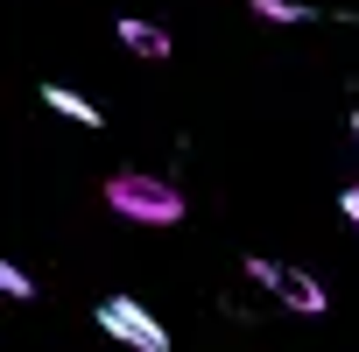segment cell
I'll return each instance as SVG.
<instances>
[{"label":"cell","mask_w":359,"mask_h":352,"mask_svg":"<svg viewBox=\"0 0 359 352\" xmlns=\"http://www.w3.org/2000/svg\"><path fill=\"white\" fill-rule=\"evenodd\" d=\"M338 212H345V219L359 226V184H345V191H338Z\"/></svg>","instance_id":"8"},{"label":"cell","mask_w":359,"mask_h":352,"mask_svg":"<svg viewBox=\"0 0 359 352\" xmlns=\"http://www.w3.org/2000/svg\"><path fill=\"white\" fill-rule=\"evenodd\" d=\"M0 289H8L15 303H29V296H36V282H29V275H22L15 261H0Z\"/></svg>","instance_id":"7"},{"label":"cell","mask_w":359,"mask_h":352,"mask_svg":"<svg viewBox=\"0 0 359 352\" xmlns=\"http://www.w3.org/2000/svg\"><path fill=\"white\" fill-rule=\"evenodd\" d=\"M43 106H50V113H64V120H78V127H106V120H99V106H92L85 92H71V85H57V78L43 85Z\"/></svg>","instance_id":"5"},{"label":"cell","mask_w":359,"mask_h":352,"mask_svg":"<svg viewBox=\"0 0 359 352\" xmlns=\"http://www.w3.org/2000/svg\"><path fill=\"white\" fill-rule=\"evenodd\" d=\"M106 205L134 226H176L184 219V191L169 184V176H141V169H120L106 176Z\"/></svg>","instance_id":"1"},{"label":"cell","mask_w":359,"mask_h":352,"mask_svg":"<svg viewBox=\"0 0 359 352\" xmlns=\"http://www.w3.org/2000/svg\"><path fill=\"white\" fill-rule=\"evenodd\" d=\"M247 8L261 22H317V8H303V0H247Z\"/></svg>","instance_id":"6"},{"label":"cell","mask_w":359,"mask_h":352,"mask_svg":"<svg viewBox=\"0 0 359 352\" xmlns=\"http://www.w3.org/2000/svg\"><path fill=\"white\" fill-rule=\"evenodd\" d=\"M247 282H261V289H268L282 310H296V317H324V310H331L324 282H317V275H303V268H289V261L254 254V261H247Z\"/></svg>","instance_id":"2"},{"label":"cell","mask_w":359,"mask_h":352,"mask_svg":"<svg viewBox=\"0 0 359 352\" xmlns=\"http://www.w3.org/2000/svg\"><path fill=\"white\" fill-rule=\"evenodd\" d=\"M352 141H359V113H352Z\"/></svg>","instance_id":"9"},{"label":"cell","mask_w":359,"mask_h":352,"mask_svg":"<svg viewBox=\"0 0 359 352\" xmlns=\"http://www.w3.org/2000/svg\"><path fill=\"white\" fill-rule=\"evenodd\" d=\"M113 43H120L134 64H169V29H155V22H141V15H120V22H113Z\"/></svg>","instance_id":"4"},{"label":"cell","mask_w":359,"mask_h":352,"mask_svg":"<svg viewBox=\"0 0 359 352\" xmlns=\"http://www.w3.org/2000/svg\"><path fill=\"white\" fill-rule=\"evenodd\" d=\"M92 317H99V331H106L113 345H134V352H169V331H162V324H155L134 296H106Z\"/></svg>","instance_id":"3"}]
</instances>
